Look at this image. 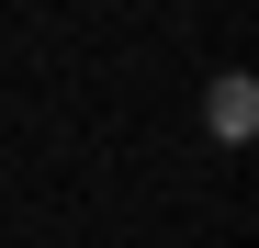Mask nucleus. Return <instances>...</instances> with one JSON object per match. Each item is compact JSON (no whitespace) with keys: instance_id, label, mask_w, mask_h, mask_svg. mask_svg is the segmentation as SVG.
<instances>
[{"instance_id":"1","label":"nucleus","mask_w":259,"mask_h":248,"mask_svg":"<svg viewBox=\"0 0 259 248\" xmlns=\"http://www.w3.org/2000/svg\"><path fill=\"white\" fill-rule=\"evenodd\" d=\"M248 113H259V91H248V79H214V136H226V147L248 136Z\"/></svg>"}]
</instances>
